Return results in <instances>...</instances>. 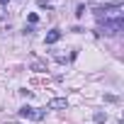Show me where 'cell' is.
<instances>
[{
  "label": "cell",
  "mask_w": 124,
  "mask_h": 124,
  "mask_svg": "<svg viewBox=\"0 0 124 124\" xmlns=\"http://www.w3.org/2000/svg\"><path fill=\"white\" fill-rule=\"evenodd\" d=\"M97 17L109 24V22H124V8L122 5H112V8H102V10H95Z\"/></svg>",
  "instance_id": "6da1fadb"
},
{
  "label": "cell",
  "mask_w": 124,
  "mask_h": 124,
  "mask_svg": "<svg viewBox=\"0 0 124 124\" xmlns=\"http://www.w3.org/2000/svg\"><path fill=\"white\" fill-rule=\"evenodd\" d=\"M20 114H22V117H27V119H41V117H44V112H37L34 107H22V109H20Z\"/></svg>",
  "instance_id": "7a4b0ae2"
},
{
  "label": "cell",
  "mask_w": 124,
  "mask_h": 124,
  "mask_svg": "<svg viewBox=\"0 0 124 124\" xmlns=\"http://www.w3.org/2000/svg\"><path fill=\"white\" fill-rule=\"evenodd\" d=\"M66 107H68V100L66 97H56V100L49 102V109H66Z\"/></svg>",
  "instance_id": "3957f363"
},
{
  "label": "cell",
  "mask_w": 124,
  "mask_h": 124,
  "mask_svg": "<svg viewBox=\"0 0 124 124\" xmlns=\"http://www.w3.org/2000/svg\"><path fill=\"white\" fill-rule=\"evenodd\" d=\"M58 39H61V32H58V29H54V32L46 34V44H56Z\"/></svg>",
  "instance_id": "277c9868"
},
{
  "label": "cell",
  "mask_w": 124,
  "mask_h": 124,
  "mask_svg": "<svg viewBox=\"0 0 124 124\" xmlns=\"http://www.w3.org/2000/svg\"><path fill=\"white\" fill-rule=\"evenodd\" d=\"M76 15H78V17H83V15H85V5H78V10H76Z\"/></svg>",
  "instance_id": "5b68a950"
},
{
  "label": "cell",
  "mask_w": 124,
  "mask_h": 124,
  "mask_svg": "<svg viewBox=\"0 0 124 124\" xmlns=\"http://www.w3.org/2000/svg\"><path fill=\"white\" fill-rule=\"evenodd\" d=\"M27 20H29V24H37V22H39V17H37V15H34V12H32V15H29V17H27Z\"/></svg>",
  "instance_id": "8992f818"
},
{
  "label": "cell",
  "mask_w": 124,
  "mask_h": 124,
  "mask_svg": "<svg viewBox=\"0 0 124 124\" xmlns=\"http://www.w3.org/2000/svg\"><path fill=\"white\" fill-rule=\"evenodd\" d=\"M5 3H8V0H0V5H5Z\"/></svg>",
  "instance_id": "52a82bcc"
}]
</instances>
